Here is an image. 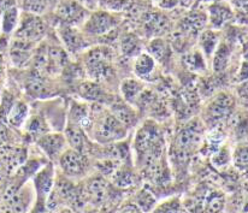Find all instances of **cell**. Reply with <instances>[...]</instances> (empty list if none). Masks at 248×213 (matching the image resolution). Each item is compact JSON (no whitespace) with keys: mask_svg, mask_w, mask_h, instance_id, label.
I'll list each match as a JSON object with an SVG mask.
<instances>
[{"mask_svg":"<svg viewBox=\"0 0 248 213\" xmlns=\"http://www.w3.org/2000/svg\"><path fill=\"white\" fill-rule=\"evenodd\" d=\"M113 53L108 46L88 48L84 53V65L88 75L95 81H108L113 75Z\"/></svg>","mask_w":248,"mask_h":213,"instance_id":"1","label":"cell"},{"mask_svg":"<svg viewBox=\"0 0 248 213\" xmlns=\"http://www.w3.org/2000/svg\"><path fill=\"white\" fill-rule=\"evenodd\" d=\"M31 180H33V188L35 192V202L31 211H46V201L56 182L54 165L51 162H47L36 171Z\"/></svg>","mask_w":248,"mask_h":213,"instance_id":"2","label":"cell"},{"mask_svg":"<svg viewBox=\"0 0 248 213\" xmlns=\"http://www.w3.org/2000/svg\"><path fill=\"white\" fill-rule=\"evenodd\" d=\"M47 34V23L41 16L23 12L19 17L18 26L14 31V39L27 41L31 44H39Z\"/></svg>","mask_w":248,"mask_h":213,"instance_id":"3","label":"cell"},{"mask_svg":"<svg viewBox=\"0 0 248 213\" xmlns=\"http://www.w3.org/2000/svg\"><path fill=\"white\" fill-rule=\"evenodd\" d=\"M118 24L120 19L115 14L108 10H99L89 14L81 27L87 36H104L112 33Z\"/></svg>","mask_w":248,"mask_h":213,"instance_id":"4","label":"cell"},{"mask_svg":"<svg viewBox=\"0 0 248 213\" xmlns=\"http://www.w3.org/2000/svg\"><path fill=\"white\" fill-rule=\"evenodd\" d=\"M58 162L62 173L70 180H76L86 176L89 167V160L86 153L71 147H66L63 151V153L59 155Z\"/></svg>","mask_w":248,"mask_h":213,"instance_id":"5","label":"cell"},{"mask_svg":"<svg viewBox=\"0 0 248 213\" xmlns=\"http://www.w3.org/2000/svg\"><path fill=\"white\" fill-rule=\"evenodd\" d=\"M235 101L230 94L220 91L213 96L205 108V122L210 125H217L224 122L232 115Z\"/></svg>","mask_w":248,"mask_h":213,"instance_id":"6","label":"cell"},{"mask_svg":"<svg viewBox=\"0 0 248 213\" xmlns=\"http://www.w3.org/2000/svg\"><path fill=\"white\" fill-rule=\"evenodd\" d=\"M54 9L59 24H65V26H82L89 15L88 9L78 0H58Z\"/></svg>","mask_w":248,"mask_h":213,"instance_id":"7","label":"cell"},{"mask_svg":"<svg viewBox=\"0 0 248 213\" xmlns=\"http://www.w3.org/2000/svg\"><path fill=\"white\" fill-rule=\"evenodd\" d=\"M164 143V137L160 128L153 121H147L136 131L134 138V153L135 157L143 154L155 146Z\"/></svg>","mask_w":248,"mask_h":213,"instance_id":"8","label":"cell"},{"mask_svg":"<svg viewBox=\"0 0 248 213\" xmlns=\"http://www.w3.org/2000/svg\"><path fill=\"white\" fill-rule=\"evenodd\" d=\"M81 189H82L84 202L93 205V206L104 205L111 195L110 184L103 175L91 177Z\"/></svg>","mask_w":248,"mask_h":213,"instance_id":"9","label":"cell"},{"mask_svg":"<svg viewBox=\"0 0 248 213\" xmlns=\"http://www.w3.org/2000/svg\"><path fill=\"white\" fill-rule=\"evenodd\" d=\"M58 35L66 51L70 53H80L89 48V41L83 31H80L78 27L59 24Z\"/></svg>","mask_w":248,"mask_h":213,"instance_id":"10","label":"cell"},{"mask_svg":"<svg viewBox=\"0 0 248 213\" xmlns=\"http://www.w3.org/2000/svg\"><path fill=\"white\" fill-rule=\"evenodd\" d=\"M36 145L44 152V154L49 160L58 159L59 155L66 148V138L64 134L61 133H48L44 134L39 138H36Z\"/></svg>","mask_w":248,"mask_h":213,"instance_id":"11","label":"cell"},{"mask_svg":"<svg viewBox=\"0 0 248 213\" xmlns=\"http://www.w3.org/2000/svg\"><path fill=\"white\" fill-rule=\"evenodd\" d=\"M202 142V130L199 125H188L176 137V146L181 153L194 152Z\"/></svg>","mask_w":248,"mask_h":213,"instance_id":"12","label":"cell"},{"mask_svg":"<svg viewBox=\"0 0 248 213\" xmlns=\"http://www.w3.org/2000/svg\"><path fill=\"white\" fill-rule=\"evenodd\" d=\"M36 45L27 43V41L19 40V39H12L10 43V58L12 64L17 68H24L33 57V51Z\"/></svg>","mask_w":248,"mask_h":213,"instance_id":"13","label":"cell"},{"mask_svg":"<svg viewBox=\"0 0 248 213\" xmlns=\"http://www.w3.org/2000/svg\"><path fill=\"white\" fill-rule=\"evenodd\" d=\"M78 93L84 100L96 104H112L115 101L112 95L96 82H83L78 87Z\"/></svg>","mask_w":248,"mask_h":213,"instance_id":"14","label":"cell"},{"mask_svg":"<svg viewBox=\"0 0 248 213\" xmlns=\"http://www.w3.org/2000/svg\"><path fill=\"white\" fill-rule=\"evenodd\" d=\"M157 61L148 52H141L134 61V74L138 78L143 81H151L155 76Z\"/></svg>","mask_w":248,"mask_h":213,"instance_id":"15","label":"cell"},{"mask_svg":"<svg viewBox=\"0 0 248 213\" xmlns=\"http://www.w3.org/2000/svg\"><path fill=\"white\" fill-rule=\"evenodd\" d=\"M110 112L126 128L134 127L138 123V115H136L135 107L126 101H113L111 104Z\"/></svg>","mask_w":248,"mask_h":213,"instance_id":"16","label":"cell"},{"mask_svg":"<svg viewBox=\"0 0 248 213\" xmlns=\"http://www.w3.org/2000/svg\"><path fill=\"white\" fill-rule=\"evenodd\" d=\"M64 136H65L66 142L69 143L71 148H75V150L81 151V152L87 154V151H88V145H87L88 136H87L86 131L80 125L68 122Z\"/></svg>","mask_w":248,"mask_h":213,"instance_id":"17","label":"cell"},{"mask_svg":"<svg viewBox=\"0 0 248 213\" xmlns=\"http://www.w3.org/2000/svg\"><path fill=\"white\" fill-rule=\"evenodd\" d=\"M29 118V106L24 101L17 100L15 101L14 105L11 106L10 111L7 112L5 123L7 125L16 129H21L24 127Z\"/></svg>","mask_w":248,"mask_h":213,"instance_id":"18","label":"cell"},{"mask_svg":"<svg viewBox=\"0 0 248 213\" xmlns=\"http://www.w3.org/2000/svg\"><path fill=\"white\" fill-rule=\"evenodd\" d=\"M208 18H210L213 28H222L227 22L232 18V11L228 5L222 4V2H215L208 9Z\"/></svg>","mask_w":248,"mask_h":213,"instance_id":"19","label":"cell"},{"mask_svg":"<svg viewBox=\"0 0 248 213\" xmlns=\"http://www.w3.org/2000/svg\"><path fill=\"white\" fill-rule=\"evenodd\" d=\"M111 181H112L113 185L120 189H128V188L133 187L136 184L139 177L131 167H129L128 165L122 164L115 172L111 176Z\"/></svg>","mask_w":248,"mask_h":213,"instance_id":"20","label":"cell"},{"mask_svg":"<svg viewBox=\"0 0 248 213\" xmlns=\"http://www.w3.org/2000/svg\"><path fill=\"white\" fill-rule=\"evenodd\" d=\"M143 24L148 35L158 36L165 33L169 27V19L160 12H150L145 16Z\"/></svg>","mask_w":248,"mask_h":213,"instance_id":"21","label":"cell"},{"mask_svg":"<svg viewBox=\"0 0 248 213\" xmlns=\"http://www.w3.org/2000/svg\"><path fill=\"white\" fill-rule=\"evenodd\" d=\"M148 53L155 59V61L165 64L171 59V47L164 39L155 38L148 45Z\"/></svg>","mask_w":248,"mask_h":213,"instance_id":"22","label":"cell"},{"mask_svg":"<svg viewBox=\"0 0 248 213\" xmlns=\"http://www.w3.org/2000/svg\"><path fill=\"white\" fill-rule=\"evenodd\" d=\"M57 1L58 0H18V6L23 10V12L41 16L49 9H53Z\"/></svg>","mask_w":248,"mask_h":213,"instance_id":"23","label":"cell"},{"mask_svg":"<svg viewBox=\"0 0 248 213\" xmlns=\"http://www.w3.org/2000/svg\"><path fill=\"white\" fill-rule=\"evenodd\" d=\"M121 94H122L124 101H126L130 105H134L136 99L139 98L143 91V85L139 80H134V78H125L122 81L120 86Z\"/></svg>","mask_w":248,"mask_h":213,"instance_id":"24","label":"cell"},{"mask_svg":"<svg viewBox=\"0 0 248 213\" xmlns=\"http://www.w3.org/2000/svg\"><path fill=\"white\" fill-rule=\"evenodd\" d=\"M120 49L124 57L128 58H135L138 54L141 53V41L135 34L126 33L121 38Z\"/></svg>","mask_w":248,"mask_h":213,"instance_id":"25","label":"cell"},{"mask_svg":"<svg viewBox=\"0 0 248 213\" xmlns=\"http://www.w3.org/2000/svg\"><path fill=\"white\" fill-rule=\"evenodd\" d=\"M230 56H232V49H230L229 45L225 43L218 44L217 48L213 52L212 65L215 71H217V73L224 71L229 65Z\"/></svg>","mask_w":248,"mask_h":213,"instance_id":"26","label":"cell"},{"mask_svg":"<svg viewBox=\"0 0 248 213\" xmlns=\"http://www.w3.org/2000/svg\"><path fill=\"white\" fill-rule=\"evenodd\" d=\"M26 130L28 136L35 138L36 141V138H39L44 134L48 133L49 127L47 125V122L45 121L44 116L35 115L33 117L28 118V121L26 123Z\"/></svg>","mask_w":248,"mask_h":213,"instance_id":"27","label":"cell"},{"mask_svg":"<svg viewBox=\"0 0 248 213\" xmlns=\"http://www.w3.org/2000/svg\"><path fill=\"white\" fill-rule=\"evenodd\" d=\"M89 116V107L88 105L82 103H78V101H73L70 105V108H69L68 113V122L75 123V124H78L81 127V124L84 122V121L88 118Z\"/></svg>","mask_w":248,"mask_h":213,"instance_id":"28","label":"cell"},{"mask_svg":"<svg viewBox=\"0 0 248 213\" xmlns=\"http://www.w3.org/2000/svg\"><path fill=\"white\" fill-rule=\"evenodd\" d=\"M218 44V34L215 30H205L204 33L200 35V47H202V52L206 57H211L217 48Z\"/></svg>","mask_w":248,"mask_h":213,"instance_id":"29","label":"cell"},{"mask_svg":"<svg viewBox=\"0 0 248 213\" xmlns=\"http://www.w3.org/2000/svg\"><path fill=\"white\" fill-rule=\"evenodd\" d=\"M135 202V205L139 207L140 211L148 212L153 211V209H155V202L157 201H155V197L152 194V192H150V190L147 189H142L138 193V195H136Z\"/></svg>","mask_w":248,"mask_h":213,"instance_id":"30","label":"cell"},{"mask_svg":"<svg viewBox=\"0 0 248 213\" xmlns=\"http://www.w3.org/2000/svg\"><path fill=\"white\" fill-rule=\"evenodd\" d=\"M232 160L234 163V167L237 170L245 172L248 167V155H247V146L246 143H240L234 150L232 154Z\"/></svg>","mask_w":248,"mask_h":213,"instance_id":"31","label":"cell"},{"mask_svg":"<svg viewBox=\"0 0 248 213\" xmlns=\"http://www.w3.org/2000/svg\"><path fill=\"white\" fill-rule=\"evenodd\" d=\"M185 63L190 70L204 71L205 70V59L204 54L200 51L189 52L185 56Z\"/></svg>","mask_w":248,"mask_h":213,"instance_id":"32","label":"cell"},{"mask_svg":"<svg viewBox=\"0 0 248 213\" xmlns=\"http://www.w3.org/2000/svg\"><path fill=\"white\" fill-rule=\"evenodd\" d=\"M225 200L223 194L219 192H212L207 195L205 200V211L208 212H219L224 209Z\"/></svg>","mask_w":248,"mask_h":213,"instance_id":"33","label":"cell"},{"mask_svg":"<svg viewBox=\"0 0 248 213\" xmlns=\"http://www.w3.org/2000/svg\"><path fill=\"white\" fill-rule=\"evenodd\" d=\"M232 163V152H230L229 148L225 146V147L218 148V151L216 153H213L212 155V164L216 167H228V165Z\"/></svg>","mask_w":248,"mask_h":213,"instance_id":"34","label":"cell"},{"mask_svg":"<svg viewBox=\"0 0 248 213\" xmlns=\"http://www.w3.org/2000/svg\"><path fill=\"white\" fill-rule=\"evenodd\" d=\"M183 210V205L181 204L178 198H171L165 200L162 204L155 205L153 211L155 212H181Z\"/></svg>","mask_w":248,"mask_h":213,"instance_id":"35","label":"cell"},{"mask_svg":"<svg viewBox=\"0 0 248 213\" xmlns=\"http://www.w3.org/2000/svg\"><path fill=\"white\" fill-rule=\"evenodd\" d=\"M10 130L7 129L4 121H0V147L5 145H9L10 142Z\"/></svg>","mask_w":248,"mask_h":213,"instance_id":"36","label":"cell"},{"mask_svg":"<svg viewBox=\"0 0 248 213\" xmlns=\"http://www.w3.org/2000/svg\"><path fill=\"white\" fill-rule=\"evenodd\" d=\"M230 1L239 10H242V11H246L247 10V0H230Z\"/></svg>","mask_w":248,"mask_h":213,"instance_id":"37","label":"cell"},{"mask_svg":"<svg viewBox=\"0 0 248 213\" xmlns=\"http://www.w3.org/2000/svg\"><path fill=\"white\" fill-rule=\"evenodd\" d=\"M2 76H4V61H2V57L0 54V82L2 80Z\"/></svg>","mask_w":248,"mask_h":213,"instance_id":"38","label":"cell"}]
</instances>
